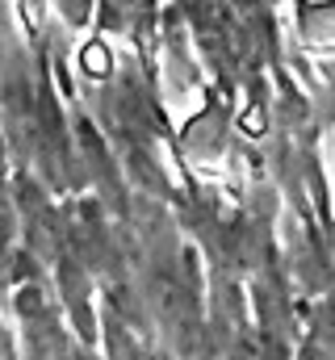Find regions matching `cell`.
<instances>
[{"instance_id":"cell-1","label":"cell","mask_w":335,"mask_h":360,"mask_svg":"<svg viewBox=\"0 0 335 360\" xmlns=\"http://www.w3.org/2000/svg\"><path fill=\"white\" fill-rule=\"evenodd\" d=\"M84 68H88V72H96V76H105V68H109V55H105L101 46H88V51H84Z\"/></svg>"},{"instance_id":"cell-2","label":"cell","mask_w":335,"mask_h":360,"mask_svg":"<svg viewBox=\"0 0 335 360\" xmlns=\"http://www.w3.org/2000/svg\"><path fill=\"white\" fill-rule=\"evenodd\" d=\"M244 126H248V130H260V126H264V117H260V113H255V109H251L248 117H244Z\"/></svg>"}]
</instances>
